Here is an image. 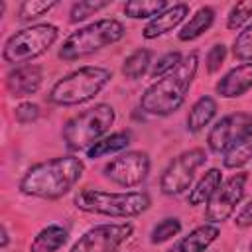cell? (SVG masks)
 <instances>
[{"label": "cell", "instance_id": "obj_19", "mask_svg": "<svg viewBox=\"0 0 252 252\" xmlns=\"http://www.w3.org/2000/svg\"><path fill=\"white\" fill-rule=\"evenodd\" d=\"M215 16H217L215 8H211V6H201V8L181 26V30L177 32V39H179V41H195V39H199L201 35H205V33L213 28Z\"/></svg>", "mask_w": 252, "mask_h": 252}, {"label": "cell", "instance_id": "obj_28", "mask_svg": "<svg viewBox=\"0 0 252 252\" xmlns=\"http://www.w3.org/2000/svg\"><path fill=\"white\" fill-rule=\"evenodd\" d=\"M232 55L240 63H252V22L246 24L232 41Z\"/></svg>", "mask_w": 252, "mask_h": 252}, {"label": "cell", "instance_id": "obj_6", "mask_svg": "<svg viewBox=\"0 0 252 252\" xmlns=\"http://www.w3.org/2000/svg\"><path fill=\"white\" fill-rule=\"evenodd\" d=\"M116 120V110L108 102H96L73 114L61 128V138L69 152H87L104 138Z\"/></svg>", "mask_w": 252, "mask_h": 252}, {"label": "cell", "instance_id": "obj_14", "mask_svg": "<svg viewBox=\"0 0 252 252\" xmlns=\"http://www.w3.org/2000/svg\"><path fill=\"white\" fill-rule=\"evenodd\" d=\"M252 91V63H240L228 69L215 85V93L220 98H240Z\"/></svg>", "mask_w": 252, "mask_h": 252}, {"label": "cell", "instance_id": "obj_4", "mask_svg": "<svg viewBox=\"0 0 252 252\" xmlns=\"http://www.w3.org/2000/svg\"><path fill=\"white\" fill-rule=\"evenodd\" d=\"M112 79V71L102 65H83L61 79H57L49 93L47 102L53 106H79L100 94Z\"/></svg>", "mask_w": 252, "mask_h": 252}, {"label": "cell", "instance_id": "obj_17", "mask_svg": "<svg viewBox=\"0 0 252 252\" xmlns=\"http://www.w3.org/2000/svg\"><path fill=\"white\" fill-rule=\"evenodd\" d=\"M217 110H219L217 100H215L211 94H201V96L191 104V108H189V112H187V118H185L187 132H191V134L203 132V130H205L207 126H211V122L215 120Z\"/></svg>", "mask_w": 252, "mask_h": 252}, {"label": "cell", "instance_id": "obj_5", "mask_svg": "<svg viewBox=\"0 0 252 252\" xmlns=\"http://www.w3.org/2000/svg\"><path fill=\"white\" fill-rule=\"evenodd\" d=\"M126 37V26L116 20V18H100V20H94L75 32H71L59 51H57V57L67 61V63H73V61H79V59H85L104 47H110L118 41H122Z\"/></svg>", "mask_w": 252, "mask_h": 252}, {"label": "cell", "instance_id": "obj_32", "mask_svg": "<svg viewBox=\"0 0 252 252\" xmlns=\"http://www.w3.org/2000/svg\"><path fill=\"white\" fill-rule=\"evenodd\" d=\"M39 114H41V108L35 102H20L14 108V118L20 124H32L39 118Z\"/></svg>", "mask_w": 252, "mask_h": 252}, {"label": "cell", "instance_id": "obj_24", "mask_svg": "<svg viewBox=\"0 0 252 252\" xmlns=\"http://www.w3.org/2000/svg\"><path fill=\"white\" fill-rule=\"evenodd\" d=\"M169 8L165 0H130L124 4V14L132 20H154L163 10Z\"/></svg>", "mask_w": 252, "mask_h": 252}, {"label": "cell", "instance_id": "obj_29", "mask_svg": "<svg viewBox=\"0 0 252 252\" xmlns=\"http://www.w3.org/2000/svg\"><path fill=\"white\" fill-rule=\"evenodd\" d=\"M252 22V0L236 2L226 14V28L228 30H242L246 24Z\"/></svg>", "mask_w": 252, "mask_h": 252}, {"label": "cell", "instance_id": "obj_31", "mask_svg": "<svg viewBox=\"0 0 252 252\" xmlns=\"http://www.w3.org/2000/svg\"><path fill=\"white\" fill-rule=\"evenodd\" d=\"M226 53H228V47L224 43H215L207 51V57H205V69H207V73H211V75L217 73L220 69V65L224 63Z\"/></svg>", "mask_w": 252, "mask_h": 252}, {"label": "cell", "instance_id": "obj_25", "mask_svg": "<svg viewBox=\"0 0 252 252\" xmlns=\"http://www.w3.org/2000/svg\"><path fill=\"white\" fill-rule=\"evenodd\" d=\"M59 2L57 0H26L18 6V14L16 18L20 22H32V20H37L45 14H49L53 8H57Z\"/></svg>", "mask_w": 252, "mask_h": 252}, {"label": "cell", "instance_id": "obj_12", "mask_svg": "<svg viewBox=\"0 0 252 252\" xmlns=\"http://www.w3.org/2000/svg\"><path fill=\"white\" fill-rule=\"evenodd\" d=\"M252 132V114L230 112L220 116L207 134V148L213 154H224L236 140Z\"/></svg>", "mask_w": 252, "mask_h": 252}, {"label": "cell", "instance_id": "obj_10", "mask_svg": "<svg viewBox=\"0 0 252 252\" xmlns=\"http://www.w3.org/2000/svg\"><path fill=\"white\" fill-rule=\"evenodd\" d=\"M134 234L132 222H104L83 232L71 252H118Z\"/></svg>", "mask_w": 252, "mask_h": 252}, {"label": "cell", "instance_id": "obj_20", "mask_svg": "<svg viewBox=\"0 0 252 252\" xmlns=\"http://www.w3.org/2000/svg\"><path fill=\"white\" fill-rule=\"evenodd\" d=\"M69 240V230L61 224H47L43 226L33 240L30 242V252H57Z\"/></svg>", "mask_w": 252, "mask_h": 252}, {"label": "cell", "instance_id": "obj_1", "mask_svg": "<svg viewBox=\"0 0 252 252\" xmlns=\"http://www.w3.org/2000/svg\"><path fill=\"white\" fill-rule=\"evenodd\" d=\"M85 173V161L77 156H57L33 163L20 179L18 189L22 195L55 201L71 193Z\"/></svg>", "mask_w": 252, "mask_h": 252}, {"label": "cell", "instance_id": "obj_9", "mask_svg": "<svg viewBox=\"0 0 252 252\" xmlns=\"http://www.w3.org/2000/svg\"><path fill=\"white\" fill-rule=\"evenodd\" d=\"M152 169V159L148 152L142 150H126L122 154H118L116 158H112L104 167H102V175L124 189H134L140 187Z\"/></svg>", "mask_w": 252, "mask_h": 252}, {"label": "cell", "instance_id": "obj_8", "mask_svg": "<svg viewBox=\"0 0 252 252\" xmlns=\"http://www.w3.org/2000/svg\"><path fill=\"white\" fill-rule=\"evenodd\" d=\"M209 154L205 148H191L177 154L159 175V191L165 197L183 195L193 187L197 171L207 163Z\"/></svg>", "mask_w": 252, "mask_h": 252}, {"label": "cell", "instance_id": "obj_3", "mask_svg": "<svg viewBox=\"0 0 252 252\" xmlns=\"http://www.w3.org/2000/svg\"><path fill=\"white\" fill-rule=\"evenodd\" d=\"M75 209L110 219H134L152 207V197L146 191H102L79 189L73 197Z\"/></svg>", "mask_w": 252, "mask_h": 252}, {"label": "cell", "instance_id": "obj_13", "mask_svg": "<svg viewBox=\"0 0 252 252\" xmlns=\"http://www.w3.org/2000/svg\"><path fill=\"white\" fill-rule=\"evenodd\" d=\"M43 85V67L35 63L18 65L6 75V91L14 98H28Z\"/></svg>", "mask_w": 252, "mask_h": 252}, {"label": "cell", "instance_id": "obj_26", "mask_svg": "<svg viewBox=\"0 0 252 252\" xmlns=\"http://www.w3.org/2000/svg\"><path fill=\"white\" fill-rule=\"evenodd\" d=\"M181 228H183V224H181L179 217H165L158 224H154V228L150 230V242L163 244V242L171 240L173 236H177L181 232Z\"/></svg>", "mask_w": 252, "mask_h": 252}, {"label": "cell", "instance_id": "obj_11", "mask_svg": "<svg viewBox=\"0 0 252 252\" xmlns=\"http://www.w3.org/2000/svg\"><path fill=\"white\" fill-rule=\"evenodd\" d=\"M246 183H248V173L246 171H236L230 177L222 179L220 187L217 189L213 199L207 203L205 220L213 222V224H220V222L228 220L234 215L236 207L244 199Z\"/></svg>", "mask_w": 252, "mask_h": 252}, {"label": "cell", "instance_id": "obj_16", "mask_svg": "<svg viewBox=\"0 0 252 252\" xmlns=\"http://www.w3.org/2000/svg\"><path fill=\"white\" fill-rule=\"evenodd\" d=\"M219 236H220L219 224L205 222V224H199L193 230H189L179 240H175L167 252H207L217 242Z\"/></svg>", "mask_w": 252, "mask_h": 252}, {"label": "cell", "instance_id": "obj_2", "mask_svg": "<svg viewBox=\"0 0 252 252\" xmlns=\"http://www.w3.org/2000/svg\"><path fill=\"white\" fill-rule=\"evenodd\" d=\"M197 71H199V51H191L171 73L156 79L146 87V91L140 96L142 112L159 118L177 112L187 98V93L197 77Z\"/></svg>", "mask_w": 252, "mask_h": 252}, {"label": "cell", "instance_id": "obj_7", "mask_svg": "<svg viewBox=\"0 0 252 252\" xmlns=\"http://www.w3.org/2000/svg\"><path fill=\"white\" fill-rule=\"evenodd\" d=\"M59 39V28L49 22L32 24L14 32L2 47V59L8 65H26L45 55Z\"/></svg>", "mask_w": 252, "mask_h": 252}, {"label": "cell", "instance_id": "obj_15", "mask_svg": "<svg viewBox=\"0 0 252 252\" xmlns=\"http://www.w3.org/2000/svg\"><path fill=\"white\" fill-rule=\"evenodd\" d=\"M187 16H189V4H185V2L169 4L167 10H163L159 16H156L154 20H150L144 26L142 37L144 39H158V37L173 32L175 28H179Z\"/></svg>", "mask_w": 252, "mask_h": 252}, {"label": "cell", "instance_id": "obj_34", "mask_svg": "<svg viewBox=\"0 0 252 252\" xmlns=\"http://www.w3.org/2000/svg\"><path fill=\"white\" fill-rule=\"evenodd\" d=\"M8 242H10V234H8L6 224H2V226H0V246H2V248H8Z\"/></svg>", "mask_w": 252, "mask_h": 252}, {"label": "cell", "instance_id": "obj_18", "mask_svg": "<svg viewBox=\"0 0 252 252\" xmlns=\"http://www.w3.org/2000/svg\"><path fill=\"white\" fill-rule=\"evenodd\" d=\"M222 183V171L219 167H209L201 177L199 181L189 189L187 193V203L191 207H201V205H207L213 195L217 193V189L220 187Z\"/></svg>", "mask_w": 252, "mask_h": 252}, {"label": "cell", "instance_id": "obj_33", "mask_svg": "<svg viewBox=\"0 0 252 252\" xmlns=\"http://www.w3.org/2000/svg\"><path fill=\"white\" fill-rule=\"evenodd\" d=\"M234 226L236 228H240V230H244V228H250L252 226V197L240 207V211L236 213V217H234Z\"/></svg>", "mask_w": 252, "mask_h": 252}, {"label": "cell", "instance_id": "obj_30", "mask_svg": "<svg viewBox=\"0 0 252 252\" xmlns=\"http://www.w3.org/2000/svg\"><path fill=\"white\" fill-rule=\"evenodd\" d=\"M181 61H183V55H181L179 51H167V53H163L161 57H158V61H156L154 67L150 69L152 79H159V77L171 73Z\"/></svg>", "mask_w": 252, "mask_h": 252}, {"label": "cell", "instance_id": "obj_22", "mask_svg": "<svg viewBox=\"0 0 252 252\" xmlns=\"http://www.w3.org/2000/svg\"><path fill=\"white\" fill-rule=\"evenodd\" d=\"M252 161V132L244 134L240 140H236L224 154H222V165L226 169H240L246 163Z\"/></svg>", "mask_w": 252, "mask_h": 252}, {"label": "cell", "instance_id": "obj_27", "mask_svg": "<svg viewBox=\"0 0 252 252\" xmlns=\"http://www.w3.org/2000/svg\"><path fill=\"white\" fill-rule=\"evenodd\" d=\"M110 4H112V2H108V0H104V2H100V0H83V2H75V4L71 6V10H69V22H71V24L85 22V20H89L91 16H94V14L102 12V10H106Z\"/></svg>", "mask_w": 252, "mask_h": 252}, {"label": "cell", "instance_id": "obj_23", "mask_svg": "<svg viewBox=\"0 0 252 252\" xmlns=\"http://www.w3.org/2000/svg\"><path fill=\"white\" fill-rule=\"evenodd\" d=\"M150 65H152V51L146 49V47H138L134 49L124 61H122V75L130 81H138L142 79L148 71H150Z\"/></svg>", "mask_w": 252, "mask_h": 252}, {"label": "cell", "instance_id": "obj_21", "mask_svg": "<svg viewBox=\"0 0 252 252\" xmlns=\"http://www.w3.org/2000/svg\"><path fill=\"white\" fill-rule=\"evenodd\" d=\"M130 144H132V134L128 130L110 132L87 150V158L89 159H98V158H106V156H112V154H122V152H126V148Z\"/></svg>", "mask_w": 252, "mask_h": 252}, {"label": "cell", "instance_id": "obj_35", "mask_svg": "<svg viewBox=\"0 0 252 252\" xmlns=\"http://www.w3.org/2000/svg\"><path fill=\"white\" fill-rule=\"evenodd\" d=\"M248 250H250V252H252V242H250V244H248Z\"/></svg>", "mask_w": 252, "mask_h": 252}]
</instances>
